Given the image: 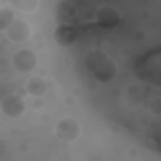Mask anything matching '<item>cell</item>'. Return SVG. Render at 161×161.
I'll return each mask as SVG.
<instances>
[{"mask_svg": "<svg viewBox=\"0 0 161 161\" xmlns=\"http://www.w3.org/2000/svg\"><path fill=\"white\" fill-rule=\"evenodd\" d=\"M9 4L18 10L23 11H34L38 6V0H8Z\"/></svg>", "mask_w": 161, "mask_h": 161, "instance_id": "30bf717a", "label": "cell"}, {"mask_svg": "<svg viewBox=\"0 0 161 161\" xmlns=\"http://www.w3.org/2000/svg\"><path fill=\"white\" fill-rule=\"evenodd\" d=\"M14 19H15L14 14L10 9H1V11H0V29L6 30Z\"/></svg>", "mask_w": 161, "mask_h": 161, "instance_id": "8fae6325", "label": "cell"}, {"mask_svg": "<svg viewBox=\"0 0 161 161\" xmlns=\"http://www.w3.org/2000/svg\"><path fill=\"white\" fill-rule=\"evenodd\" d=\"M25 89L30 96L40 97L47 92V83L40 77H31L25 84Z\"/></svg>", "mask_w": 161, "mask_h": 161, "instance_id": "9c48e42d", "label": "cell"}, {"mask_svg": "<svg viewBox=\"0 0 161 161\" xmlns=\"http://www.w3.org/2000/svg\"><path fill=\"white\" fill-rule=\"evenodd\" d=\"M36 55L33 50L28 48H21L16 50L11 57V64L14 69L19 73H29L36 67Z\"/></svg>", "mask_w": 161, "mask_h": 161, "instance_id": "277c9868", "label": "cell"}, {"mask_svg": "<svg viewBox=\"0 0 161 161\" xmlns=\"http://www.w3.org/2000/svg\"><path fill=\"white\" fill-rule=\"evenodd\" d=\"M53 36L58 45H60L63 48H68L77 42L78 30L75 26H73L68 23H63L55 28Z\"/></svg>", "mask_w": 161, "mask_h": 161, "instance_id": "52a82bcc", "label": "cell"}, {"mask_svg": "<svg viewBox=\"0 0 161 161\" xmlns=\"http://www.w3.org/2000/svg\"><path fill=\"white\" fill-rule=\"evenodd\" d=\"M96 23L102 30H112L114 29L121 21L119 11L111 5L101 6L96 13Z\"/></svg>", "mask_w": 161, "mask_h": 161, "instance_id": "5b68a950", "label": "cell"}, {"mask_svg": "<svg viewBox=\"0 0 161 161\" xmlns=\"http://www.w3.org/2000/svg\"><path fill=\"white\" fill-rule=\"evenodd\" d=\"M0 109L8 118H19L25 111L24 98L16 93H9L1 99Z\"/></svg>", "mask_w": 161, "mask_h": 161, "instance_id": "8992f818", "label": "cell"}, {"mask_svg": "<svg viewBox=\"0 0 161 161\" xmlns=\"http://www.w3.org/2000/svg\"><path fill=\"white\" fill-rule=\"evenodd\" d=\"M8 38L14 43H23L30 36V25L24 19L15 18L5 30Z\"/></svg>", "mask_w": 161, "mask_h": 161, "instance_id": "ba28073f", "label": "cell"}, {"mask_svg": "<svg viewBox=\"0 0 161 161\" xmlns=\"http://www.w3.org/2000/svg\"><path fill=\"white\" fill-rule=\"evenodd\" d=\"M80 133V125L73 117H63L55 125V135L63 142H73Z\"/></svg>", "mask_w": 161, "mask_h": 161, "instance_id": "3957f363", "label": "cell"}, {"mask_svg": "<svg viewBox=\"0 0 161 161\" xmlns=\"http://www.w3.org/2000/svg\"><path fill=\"white\" fill-rule=\"evenodd\" d=\"M83 64L93 78L102 83L112 80L117 74V65L114 60L99 48L89 49L83 57Z\"/></svg>", "mask_w": 161, "mask_h": 161, "instance_id": "6da1fadb", "label": "cell"}, {"mask_svg": "<svg viewBox=\"0 0 161 161\" xmlns=\"http://www.w3.org/2000/svg\"><path fill=\"white\" fill-rule=\"evenodd\" d=\"M137 72L146 82L161 87V50L150 52L140 58Z\"/></svg>", "mask_w": 161, "mask_h": 161, "instance_id": "7a4b0ae2", "label": "cell"}]
</instances>
